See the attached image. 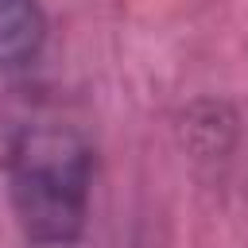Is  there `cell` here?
<instances>
[{
    "mask_svg": "<svg viewBox=\"0 0 248 248\" xmlns=\"http://www.w3.org/2000/svg\"><path fill=\"white\" fill-rule=\"evenodd\" d=\"M97 155L89 136L62 116L16 124L4 155L8 205L31 248H74L93 205Z\"/></svg>",
    "mask_w": 248,
    "mask_h": 248,
    "instance_id": "6da1fadb",
    "label": "cell"
},
{
    "mask_svg": "<svg viewBox=\"0 0 248 248\" xmlns=\"http://www.w3.org/2000/svg\"><path fill=\"white\" fill-rule=\"evenodd\" d=\"M46 46V12L39 0H0V74H19Z\"/></svg>",
    "mask_w": 248,
    "mask_h": 248,
    "instance_id": "7a4b0ae2",
    "label": "cell"
}]
</instances>
